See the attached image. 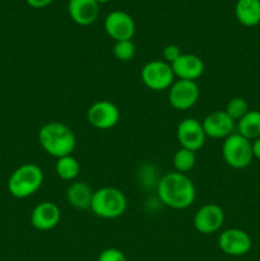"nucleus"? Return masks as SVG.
<instances>
[{"instance_id":"nucleus-1","label":"nucleus","mask_w":260,"mask_h":261,"mask_svg":"<svg viewBox=\"0 0 260 261\" xmlns=\"http://www.w3.org/2000/svg\"><path fill=\"white\" fill-rule=\"evenodd\" d=\"M157 195L161 203L171 209H186L195 201L196 189L186 173L168 172L157 184Z\"/></svg>"},{"instance_id":"nucleus-2","label":"nucleus","mask_w":260,"mask_h":261,"mask_svg":"<svg viewBox=\"0 0 260 261\" xmlns=\"http://www.w3.org/2000/svg\"><path fill=\"white\" fill-rule=\"evenodd\" d=\"M38 142L41 148L56 160L71 155L76 145V138L68 125L59 121L46 122L38 130Z\"/></svg>"},{"instance_id":"nucleus-3","label":"nucleus","mask_w":260,"mask_h":261,"mask_svg":"<svg viewBox=\"0 0 260 261\" xmlns=\"http://www.w3.org/2000/svg\"><path fill=\"white\" fill-rule=\"evenodd\" d=\"M43 184V172L35 163L15 168L8 180V191L17 199H25L37 193Z\"/></svg>"},{"instance_id":"nucleus-4","label":"nucleus","mask_w":260,"mask_h":261,"mask_svg":"<svg viewBox=\"0 0 260 261\" xmlns=\"http://www.w3.org/2000/svg\"><path fill=\"white\" fill-rule=\"evenodd\" d=\"M127 200L121 190L111 186H105L93 191L91 211L94 216L103 219L120 218L126 212Z\"/></svg>"},{"instance_id":"nucleus-5","label":"nucleus","mask_w":260,"mask_h":261,"mask_svg":"<svg viewBox=\"0 0 260 261\" xmlns=\"http://www.w3.org/2000/svg\"><path fill=\"white\" fill-rule=\"evenodd\" d=\"M222 155L224 162L235 170L247 167L254 158L251 140L246 139L239 133H233L224 139L222 145Z\"/></svg>"},{"instance_id":"nucleus-6","label":"nucleus","mask_w":260,"mask_h":261,"mask_svg":"<svg viewBox=\"0 0 260 261\" xmlns=\"http://www.w3.org/2000/svg\"><path fill=\"white\" fill-rule=\"evenodd\" d=\"M143 84L150 91H165L170 89L175 82V74L170 64L163 60L148 61L140 70Z\"/></svg>"},{"instance_id":"nucleus-7","label":"nucleus","mask_w":260,"mask_h":261,"mask_svg":"<svg viewBox=\"0 0 260 261\" xmlns=\"http://www.w3.org/2000/svg\"><path fill=\"white\" fill-rule=\"evenodd\" d=\"M87 121L94 129H112L120 121V110L114 102L107 99L96 101L87 110Z\"/></svg>"},{"instance_id":"nucleus-8","label":"nucleus","mask_w":260,"mask_h":261,"mask_svg":"<svg viewBox=\"0 0 260 261\" xmlns=\"http://www.w3.org/2000/svg\"><path fill=\"white\" fill-rule=\"evenodd\" d=\"M200 91L194 81L178 79L172 83L168 89V102L171 107L177 111H186L194 107L198 102Z\"/></svg>"},{"instance_id":"nucleus-9","label":"nucleus","mask_w":260,"mask_h":261,"mask_svg":"<svg viewBox=\"0 0 260 261\" xmlns=\"http://www.w3.org/2000/svg\"><path fill=\"white\" fill-rule=\"evenodd\" d=\"M176 138L181 148H185L191 152H198L205 144L206 135L200 121L188 117L178 122L177 129H176Z\"/></svg>"},{"instance_id":"nucleus-10","label":"nucleus","mask_w":260,"mask_h":261,"mask_svg":"<svg viewBox=\"0 0 260 261\" xmlns=\"http://www.w3.org/2000/svg\"><path fill=\"white\" fill-rule=\"evenodd\" d=\"M105 32L115 42L117 41L132 40L135 35V22L129 13L124 10H114L110 13L103 22Z\"/></svg>"},{"instance_id":"nucleus-11","label":"nucleus","mask_w":260,"mask_h":261,"mask_svg":"<svg viewBox=\"0 0 260 261\" xmlns=\"http://www.w3.org/2000/svg\"><path fill=\"white\" fill-rule=\"evenodd\" d=\"M251 237L240 228L224 229L218 237V246L229 256H244L251 249Z\"/></svg>"},{"instance_id":"nucleus-12","label":"nucleus","mask_w":260,"mask_h":261,"mask_svg":"<svg viewBox=\"0 0 260 261\" xmlns=\"http://www.w3.org/2000/svg\"><path fill=\"white\" fill-rule=\"evenodd\" d=\"M224 223V212L217 204H205L196 211L194 227L201 234H212L222 228Z\"/></svg>"},{"instance_id":"nucleus-13","label":"nucleus","mask_w":260,"mask_h":261,"mask_svg":"<svg viewBox=\"0 0 260 261\" xmlns=\"http://www.w3.org/2000/svg\"><path fill=\"white\" fill-rule=\"evenodd\" d=\"M206 138L226 139L233 134L235 121L226 114V111H213L206 115L201 121Z\"/></svg>"},{"instance_id":"nucleus-14","label":"nucleus","mask_w":260,"mask_h":261,"mask_svg":"<svg viewBox=\"0 0 260 261\" xmlns=\"http://www.w3.org/2000/svg\"><path fill=\"white\" fill-rule=\"evenodd\" d=\"M61 219L60 208L53 201H42L33 208L31 213V223L37 231L54 229Z\"/></svg>"},{"instance_id":"nucleus-15","label":"nucleus","mask_w":260,"mask_h":261,"mask_svg":"<svg viewBox=\"0 0 260 261\" xmlns=\"http://www.w3.org/2000/svg\"><path fill=\"white\" fill-rule=\"evenodd\" d=\"M173 74L183 81H194L200 78L204 73V63L198 55L181 54L180 58L171 64Z\"/></svg>"},{"instance_id":"nucleus-16","label":"nucleus","mask_w":260,"mask_h":261,"mask_svg":"<svg viewBox=\"0 0 260 261\" xmlns=\"http://www.w3.org/2000/svg\"><path fill=\"white\" fill-rule=\"evenodd\" d=\"M68 13L76 24L89 25L98 18L99 4L96 0H69Z\"/></svg>"},{"instance_id":"nucleus-17","label":"nucleus","mask_w":260,"mask_h":261,"mask_svg":"<svg viewBox=\"0 0 260 261\" xmlns=\"http://www.w3.org/2000/svg\"><path fill=\"white\" fill-rule=\"evenodd\" d=\"M66 200L73 208L86 211L91 208L93 190L86 182H71L66 189Z\"/></svg>"},{"instance_id":"nucleus-18","label":"nucleus","mask_w":260,"mask_h":261,"mask_svg":"<svg viewBox=\"0 0 260 261\" xmlns=\"http://www.w3.org/2000/svg\"><path fill=\"white\" fill-rule=\"evenodd\" d=\"M235 15L245 27H255L260 23V0H237Z\"/></svg>"},{"instance_id":"nucleus-19","label":"nucleus","mask_w":260,"mask_h":261,"mask_svg":"<svg viewBox=\"0 0 260 261\" xmlns=\"http://www.w3.org/2000/svg\"><path fill=\"white\" fill-rule=\"evenodd\" d=\"M237 133L249 140L260 138V111L250 110L241 120H239Z\"/></svg>"},{"instance_id":"nucleus-20","label":"nucleus","mask_w":260,"mask_h":261,"mask_svg":"<svg viewBox=\"0 0 260 261\" xmlns=\"http://www.w3.org/2000/svg\"><path fill=\"white\" fill-rule=\"evenodd\" d=\"M56 175L65 181H73L78 177L81 172V165L78 160L73 155H65V157L58 158L55 165Z\"/></svg>"},{"instance_id":"nucleus-21","label":"nucleus","mask_w":260,"mask_h":261,"mask_svg":"<svg viewBox=\"0 0 260 261\" xmlns=\"http://www.w3.org/2000/svg\"><path fill=\"white\" fill-rule=\"evenodd\" d=\"M196 163V155L195 152L185 149V148H180L176 150L173 154V167H175L176 172L186 173L194 168Z\"/></svg>"},{"instance_id":"nucleus-22","label":"nucleus","mask_w":260,"mask_h":261,"mask_svg":"<svg viewBox=\"0 0 260 261\" xmlns=\"http://www.w3.org/2000/svg\"><path fill=\"white\" fill-rule=\"evenodd\" d=\"M224 111H226V114L236 122L239 121V120H241L250 110L246 99L242 98V97H235V98L229 99Z\"/></svg>"},{"instance_id":"nucleus-23","label":"nucleus","mask_w":260,"mask_h":261,"mask_svg":"<svg viewBox=\"0 0 260 261\" xmlns=\"http://www.w3.org/2000/svg\"><path fill=\"white\" fill-rule=\"evenodd\" d=\"M112 53H114L116 60L121 61V63H127V61H132L134 59L135 45L132 40L117 41L112 47Z\"/></svg>"},{"instance_id":"nucleus-24","label":"nucleus","mask_w":260,"mask_h":261,"mask_svg":"<svg viewBox=\"0 0 260 261\" xmlns=\"http://www.w3.org/2000/svg\"><path fill=\"white\" fill-rule=\"evenodd\" d=\"M97 261H126V256H125L121 250L110 247V249L103 250L99 254Z\"/></svg>"},{"instance_id":"nucleus-25","label":"nucleus","mask_w":260,"mask_h":261,"mask_svg":"<svg viewBox=\"0 0 260 261\" xmlns=\"http://www.w3.org/2000/svg\"><path fill=\"white\" fill-rule=\"evenodd\" d=\"M181 50L177 45L175 43H170V45L165 46L163 48V61H166L167 64H172L177 60L178 58L181 56Z\"/></svg>"},{"instance_id":"nucleus-26","label":"nucleus","mask_w":260,"mask_h":261,"mask_svg":"<svg viewBox=\"0 0 260 261\" xmlns=\"http://www.w3.org/2000/svg\"><path fill=\"white\" fill-rule=\"evenodd\" d=\"M53 2L54 0H25V3L35 9H42V8L48 7Z\"/></svg>"},{"instance_id":"nucleus-27","label":"nucleus","mask_w":260,"mask_h":261,"mask_svg":"<svg viewBox=\"0 0 260 261\" xmlns=\"http://www.w3.org/2000/svg\"><path fill=\"white\" fill-rule=\"evenodd\" d=\"M251 148H252V155L257 160H260V138L252 140L251 142Z\"/></svg>"},{"instance_id":"nucleus-28","label":"nucleus","mask_w":260,"mask_h":261,"mask_svg":"<svg viewBox=\"0 0 260 261\" xmlns=\"http://www.w3.org/2000/svg\"><path fill=\"white\" fill-rule=\"evenodd\" d=\"M97 3H98V4H105V3H109V2H111V0H96Z\"/></svg>"}]
</instances>
